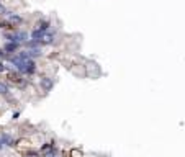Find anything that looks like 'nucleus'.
Segmentation results:
<instances>
[{
    "label": "nucleus",
    "mask_w": 185,
    "mask_h": 157,
    "mask_svg": "<svg viewBox=\"0 0 185 157\" xmlns=\"http://www.w3.org/2000/svg\"><path fill=\"white\" fill-rule=\"evenodd\" d=\"M5 38H7L8 41H15V43H18V44H23L28 39V34L23 33V31H15V33H11V34H7Z\"/></svg>",
    "instance_id": "obj_1"
},
{
    "label": "nucleus",
    "mask_w": 185,
    "mask_h": 157,
    "mask_svg": "<svg viewBox=\"0 0 185 157\" xmlns=\"http://www.w3.org/2000/svg\"><path fill=\"white\" fill-rule=\"evenodd\" d=\"M18 48H20V44L15 43V41H8V43L3 44V51H5V52H10V54L16 52V51H18Z\"/></svg>",
    "instance_id": "obj_2"
},
{
    "label": "nucleus",
    "mask_w": 185,
    "mask_h": 157,
    "mask_svg": "<svg viewBox=\"0 0 185 157\" xmlns=\"http://www.w3.org/2000/svg\"><path fill=\"white\" fill-rule=\"evenodd\" d=\"M39 85H41L46 92H49V90L54 87V80H53V79H49V77H43L41 80H39Z\"/></svg>",
    "instance_id": "obj_3"
},
{
    "label": "nucleus",
    "mask_w": 185,
    "mask_h": 157,
    "mask_svg": "<svg viewBox=\"0 0 185 157\" xmlns=\"http://www.w3.org/2000/svg\"><path fill=\"white\" fill-rule=\"evenodd\" d=\"M54 41V34L53 33H49V31H44V34H43V38H41V46H44V44H51Z\"/></svg>",
    "instance_id": "obj_4"
},
{
    "label": "nucleus",
    "mask_w": 185,
    "mask_h": 157,
    "mask_svg": "<svg viewBox=\"0 0 185 157\" xmlns=\"http://www.w3.org/2000/svg\"><path fill=\"white\" fill-rule=\"evenodd\" d=\"M43 34H44V31L43 30H39V28H34V30L31 31V39H34V41H41V38H43Z\"/></svg>",
    "instance_id": "obj_5"
},
{
    "label": "nucleus",
    "mask_w": 185,
    "mask_h": 157,
    "mask_svg": "<svg viewBox=\"0 0 185 157\" xmlns=\"http://www.w3.org/2000/svg\"><path fill=\"white\" fill-rule=\"evenodd\" d=\"M5 16L10 20V23H21V21H23V18H21L20 15H13L11 11H7V13H5Z\"/></svg>",
    "instance_id": "obj_6"
},
{
    "label": "nucleus",
    "mask_w": 185,
    "mask_h": 157,
    "mask_svg": "<svg viewBox=\"0 0 185 157\" xmlns=\"http://www.w3.org/2000/svg\"><path fill=\"white\" fill-rule=\"evenodd\" d=\"M49 25H51V21L49 20H39L38 21V25H36V28H39V30H43V31H46V30H48V28H49Z\"/></svg>",
    "instance_id": "obj_7"
},
{
    "label": "nucleus",
    "mask_w": 185,
    "mask_h": 157,
    "mask_svg": "<svg viewBox=\"0 0 185 157\" xmlns=\"http://www.w3.org/2000/svg\"><path fill=\"white\" fill-rule=\"evenodd\" d=\"M43 157H57V149H56V146L49 147V150H44Z\"/></svg>",
    "instance_id": "obj_8"
},
{
    "label": "nucleus",
    "mask_w": 185,
    "mask_h": 157,
    "mask_svg": "<svg viewBox=\"0 0 185 157\" xmlns=\"http://www.w3.org/2000/svg\"><path fill=\"white\" fill-rule=\"evenodd\" d=\"M0 95H8V85L5 82H0Z\"/></svg>",
    "instance_id": "obj_9"
},
{
    "label": "nucleus",
    "mask_w": 185,
    "mask_h": 157,
    "mask_svg": "<svg viewBox=\"0 0 185 157\" xmlns=\"http://www.w3.org/2000/svg\"><path fill=\"white\" fill-rule=\"evenodd\" d=\"M5 71H7V66L3 62H0V72H5Z\"/></svg>",
    "instance_id": "obj_10"
},
{
    "label": "nucleus",
    "mask_w": 185,
    "mask_h": 157,
    "mask_svg": "<svg viewBox=\"0 0 185 157\" xmlns=\"http://www.w3.org/2000/svg\"><path fill=\"white\" fill-rule=\"evenodd\" d=\"M5 13H7V10H5L3 5H0V15H5Z\"/></svg>",
    "instance_id": "obj_11"
}]
</instances>
